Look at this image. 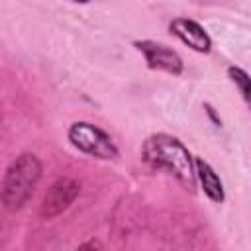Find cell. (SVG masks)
I'll return each instance as SVG.
<instances>
[{
	"instance_id": "obj_1",
	"label": "cell",
	"mask_w": 251,
	"mask_h": 251,
	"mask_svg": "<svg viewBox=\"0 0 251 251\" xmlns=\"http://www.w3.org/2000/svg\"><path fill=\"white\" fill-rule=\"evenodd\" d=\"M141 159L153 169L169 171L184 188L194 190L196 169L194 157L182 145V141L169 133H153L141 145Z\"/></svg>"
},
{
	"instance_id": "obj_5",
	"label": "cell",
	"mask_w": 251,
	"mask_h": 251,
	"mask_svg": "<svg viewBox=\"0 0 251 251\" xmlns=\"http://www.w3.org/2000/svg\"><path fill=\"white\" fill-rule=\"evenodd\" d=\"M78 194H80V184L75 178H69V176L57 178L49 186V190L45 192V196H43L41 210H39L41 216L47 218V220L59 216L61 212H65L76 200Z\"/></svg>"
},
{
	"instance_id": "obj_4",
	"label": "cell",
	"mask_w": 251,
	"mask_h": 251,
	"mask_svg": "<svg viewBox=\"0 0 251 251\" xmlns=\"http://www.w3.org/2000/svg\"><path fill=\"white\" fill-rule=\"evenodd\" d=\"M133 47L143 55L149 69L163 71V73H169L175 76L182 75V71H184L182 57L173 47L153 41V39H137V41H133Z\"/></svg>"
},
{
	"instance_id": "obj_3",
	"label": "cell",
	"mask_w": 251,
	"mask_h": 251,
	"mask_svg": "<svg viewBox=\"0 0 251 251\" xmlns=\"http://www.w3.org/2000/svg\"><path fill=\"white\" fill-rule=\"evenodd\" d=\"M69 141L82 153L96 157V159H104V161H112L118 157V145L114 143V139L100 129L98 126L90 124V122H75L71 124L69 131Z\"/></svg>"
},
{
	"instance_id": "obj_8",
	"label": "cell",
	"mask_w": 251,
	"mask_h": 251,
	"mask_svg": "<svg viewBox=\"0 0 251 251\" xmlns=\"http://www.w3.org/2000/svg\"><path fill=\"white\" fill-rule=\"evenodd\" d=\"M227 76H229V80L237 86V90H239L243 102L251 108V76H249L241 67H235V65L227 67Z\"/></svg>"
},
{
	"instance_id": "obj_6",
	"label": "cell",
	"mask_w": 251,
	"mask_h": 251,
	"mask_svg": "<svg viewBox=\"0 0 251 251\" xmlns=\"http://www.w3.org/2000/svg\"><path fill=\"white\" fill-rule=\"evenodd\" d=\"M169 31L196 53H210V49H212V37L196 20L175 18L169 24Z\"/></svg>"
},
{
	"instance_id": "obj_9",
	"label": "cell",
	"mask_w": 251,
	"mask_h": 251,
	"mask_svg": "<svg viewBox=\"0 0 251 251\" xmlns=\"http://www.w3.org/2000/svg\"><path fill=\"white\" fill-rule=\"evenodd\" d=\"M73 2H80V4H86V2H90V0H73Z\"/></svg>"
},
{
	"instance_id": "obj_7",
	"label": "cell",
	"mask_w": 251,
	"mask_h": 251,
	"mask_svg": "<svg viewBox=\"0 0 251 251\" xmlns=\"http://www.w3.org/2000/svg\"><path fill=\"white\" fill-rule=\"evenodd\" d=\"M194 169H196V180L200 182V188L204 190V194L212 202L222 204L226 200V190H224V182H222L220 175L202 157H194Z\"/></svg>"
},
{
	"instance_id": "obj_2",
	"label": "cell",
	"mask_w": 251,
	"mask_h": 251,
	"mask_svg": "<svg viewBox=\"0 0 251 251\" xmlns=\"http://www.w3.org/2000/svg\"><path fill=\"white\" fill-rule=\"evenodd\" d=\"M41 161L33 153L18 155L6 169L2 178V204L6 210H20L33 194L41 180Z\"/></svg>"
}]
</instances>
